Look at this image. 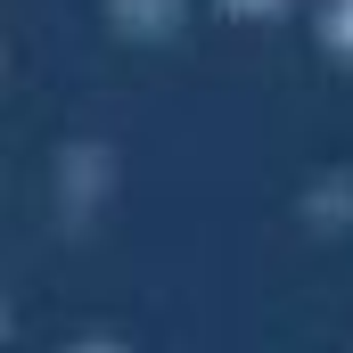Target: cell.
<instances>
[{
	"mask_svg": "<svg viewBox=\"0 0 353 353\" xmlns=\"http://www.w3.org/2000/svg\"><path fill=\"white\" fill-rule=\"evenodd\" d=\"M222 8H230V17H271L279 0H222Z\"/></svg>",
	"mask_w": 353,
	"mask_h": 353,
	"instance_id": "cell-1",
	"label": "cell"
}]
</instances>
